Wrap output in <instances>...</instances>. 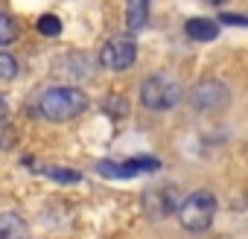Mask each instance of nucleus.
<instances>
[{
	"label": "nucleus",
	"instance_id": "obj_8",
	"mask_svg": "<svg viewBox=\"0 0 248 239\" xmlns=\"http://www.w3.org/2000/svg\"><path fill=\"white\" fill-rule=\"evenodd\" d=\"M149 21V0H129V6H126V24L132 32L143 30Z\"/></svg>",
	"mask_w": 248,
	"mask_h": 239
},
{
	"label": "nucleus",
	"instance_id": "obj_13",
	"mask_svg": "<svg viewBox=\"0 0 248 239\" xmlns=\"http://www.w3.org/2000/svg\"><path fill=\"white\" fill-rule=\"evenodd\" d=\"M38 30H41V35H59L62 32V21L56 15H44L38 21Z\"/></svg>",
	"mask_w": 248,
	"mask_h": 239
},
{
	"label": "nucleus",
	"instance_id": "obj_14",
	"mask_svg": "<svg viewBox=\"0 0 248 239\" xmlns=\"http://www.w3.org/2000/svg\"><path fill=\"white\" fill-rule=\"evenodd\" d=\"M105 108H111V111H114L117 117H120V114H126V111H129V108H126V102H123V99H120L117 93H108V99H105Z\"/></svg>",
	"mask_w": 248,
	"mask_h": 239
},
{
	"label": "nucleus",
	"instance_id": "obj_10",
	"mask_svg": "<svg viewBox=\"0 0 248 239\" xmlns=\"http://www.w3.org/2000/svg\"><path fill=\"white\" fill-rule=\"evenodd\" d=\"M15 38H18V24H15L9 15H3V12H0V47L12 44Z\"/></svg>",
	"mask_w": 248,
	"mask_h": 239
},
{
	"label": "nucleus",
	"instance_id": "obj_5",
	"mask_svg": "<svg viewBox=\"0 0 248 239\" xmlns=\"http://www.w3.org/2000/svg\"><path fill=\"white\" fill-rule=\"evenodd\" d=\"M190 105L204 111V114H213V111H222L228 105V88L222 82H213V79H204L199 82L193 90H190Z\"/></svg>",
	"mask_w": 248,
	"mask_h": 239
},
{
	"label": "nucleus",
	"instance_id": "obj_17",
	"mask_svg": "<svg viewBox=\"0 0 248 239\" xmlns=\"http://www.w3.org/2000/svg\"><path fill=\"white\" fill-rule=\"evenodd\" d=\"M204 3H225V0H204Z\"/></svg>",
	"mask_w": 248,
	"mask_h": 239
},
{
	"label": "nucleus",
	"instance_id": "obj_16",
	"mask_svg": "<svg viewBox=\"0 0 248 239\" xmlns=\"http://www.w3.org/2000/svg\"><path fill=\"white\" fill-rule=\"evenodd\" d=\"M6 111H9V108H6V99L0 96V123H3V120H6Z\"/></svg>",
	"mask_w": 248,
	"mask_h": 239
},
{
	"label": "nucleus",
	"instance_id": "obj_4",
	"mask_svg": "<svg viewBox=\"0 0 248 239\" xmlns=\"http://www.w3.org/2000/svg\"><path fill=\"white\" fill-rule=\"evenodd\" d=\"M135 59H138V44L129 32L108 38L99 50V64L108 67V70H126V67L135 64Z\"/></svg>",
	"mask_w": 248,
	"mask_h": 239
},
{
	"label": "nucleus",
	"instance_id": "obj_2",
	"mask_svg": "<svg viewBox=\"0 0 248 239\" xmlns=\"http://www.w3.org/2000/svg\"><path fill=\"white\" fill-rule=\"evenodd\" d=\"M213 216H216V198L213 193L207 190H196L190 193L181 204H178V222L184 230L190 233H202L213 224Z\"/></svg>",
	"mask_w": 248,
	"mask_h": 239
},
{
	"label": "nucleus",
	"instance_id": "obj_12",
	"mask_svg": "<svg viewBox=\"0 0 248 239\" xmlns=\"http://www.w3.org/2000/svg\"><path fill=\"white\" fill-rule=\"evenodd\" d=\"M47 178H56V181H67V184H76L82 175L79 172H70V169H59V166H50V169H41Z\"/></svg>",
	"mask_w": 248,
	"mask_h": 239
},
{
	"label": "nucleus",
	"instance_id": "obj_3",
	"mask_svg": "<svg viewBox=\"0 0 248 239\" xmlns=\"http://www.w3.org/2000/svg\"><path fill=\"white\" fill-rule=\"evenodd\" d=\"M181 99V88L175 79H170L167 73H155L143 82L140 88V102L149 108V111H170L175 108Z\"/></svg>",
	"mask_w": 248,
	"mask_h": 239
},
{
	"label": "nucleus",
	"instance_id": "obj_9",
	"mask_svg": "<svg viewBox=\"0 0 248 239\" xmlns=\"http://www.w3.org/2000/svg\"><path fill=\"white\" fill-rule=\"evenodd\" d=\"M24 236H27V222L18 213L0 216V239H24Z\"/></svg>",
	"mask_w": 248,
	"mask_h": 239
},
{
	"label": "nucleus",
	"instance_id": "obj_6",
	"mask_svg": "<svg viewBox=\"0 0 248 239\" xmlns=\"http://www.w3.org/2000/svg\"><path fill=\"white\" fill-rule=\"evenodd\" d=\"M161 161L158 158H132L123 164H111V161H99L96 172L105 178H135V175H146V172H158Z\"/></svg>",
	"mask_w": 248,
	"mask_h": 239
},
{
	"label": "nucleus",
	"instance_id": "obj_1",
	"mask_svg": "<svg viewBox=\"0 0 248 239\" xmlns=\"http://www.w3.org/2000/svg\"><path fill=\"white\" fill-rule=\"evenodd\" d=\"M85 108H88V96L70 85L50 88L38 96V114L41 120H50V123H67V120L79 117Z\"/></svg>",
	"mask_w": 248,
	"mask_h": 239
},
{
	"label": "nucleus",
	"instance_id": "obj_15",
	"mask_svg": "<svg viewBox=\"0 0 248 239\" xmlns=\"http://www.w3.org/2000/svg\"><path fill=\"white\" fill-rule=\"evenodd\" d=\"M219 21H222V24H233V27H248V15H233V12H225Z\"/></svg>",
	"mask_w": 248,
	"mask_h": 239
},
{
	"label": "nucleus",
	"instance_id": "obj_11",
	"mask_svg": "<svg viewBox=\"0 0 248 239\" xmlns=\"http://www.w3.org/2000/svg\"><path fill=\"white\" fill-rule=\"evenodd\" d=\"M18 76V61L9 53H0V82H12Z\"/></svg>",
	"mask_w": 248,
	"mask_h": 239
},
{
	"label": "nucleus",
	"instance_id": "obj_7",
	"mask_svg": "<svg viewBox=\"0 0 248 239\" xmlns=\"http://www.w3.org/2000/svg\"><path fill=\"white\" fill-rule=\"evenodd\" d=\"M184 32L193 38V41H213L219 35V27L210 21V18H190L184 24Z\"/></svg>",
	"mask_w": 248,
	"mask_h": 239
}]
</instances>
